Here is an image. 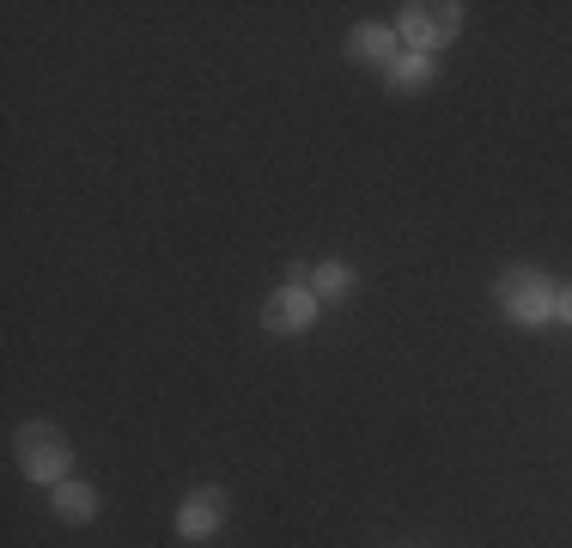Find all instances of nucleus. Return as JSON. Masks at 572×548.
I'll use <instances>...</instances> for the list:
<instances>
[{
    "label": "nucleus",
    "instance_id": "nucleus-1",
    "mask_svg": "<svg viewBox=\"0 0 572 548\" xmlns=\"http://www.w3.org/2000/svg\"><path fill=\"white\" fill-rule=\"evenodd\" d=\"M13 451H19V470L31 475V482H62L67 475V432L62 427H50V420H31V427H19V439H13Z\"/></svg>",
    "mask_w": 572,
    "mask_h": 548
},
{
    "label": "nucleus",
    "instance_id": "nucleus-2",
    "mask_svg": "<svg viewBox=\"0 0 572 548\" xmlns=\"http://www.w3.org/2000/svg\"><path fill=\"white\" fill-rule=\"evenodd\" d=\"M457 31H463V7L457 0H415V7H403V37L415 43V55L444 50Z\"/></svg>",
    "mask_w": 572,
    "mask_h": 548
},
{
    "label": "nucleus",
    "instance_id": "nucleus-3",
    "mask_svg": "<svg viewBox=\"0 0 572 548\" xmlns=\"http://www.w3.org/2000/svg\"><path fill=\"white\" fill-rule=\"evenodd\" d=\"M499 311H506L512 324H542V317L554 311V293H548V281L536 268H512L506 281H499Z\"/></svg>",
    "mask_w": 572,
    "mask_h": 548
},
{
    "label": "nucleus",
    "instance_id": "nucleus-4",
    "mask_svg": "<svg viewBox=\"0 0 572 548\" xmlns=\"http://www.w3.org/2000/svg\"><path fill=\"white\" fill-rule=\"evenodd\" d=\"M226 506H232V500H226L220 487H201V494H189V500H183L177 530H183V536H196V542H201V536H213V530H220Z\"/></svg>",
    "mask_w": 572,
    "mask_h": 548
},
{
    "label": "nucleus",
    "instance_id": "nucleus-5",
    "mask_svg": "<svg viewBox=\"0 0 572 548\" xmlns=\"http://www.w3.org/2000/svg\"><path fill=\"white\" fill-rule=\"evenodd\" d=\"M311 317H317V293H305V287H286V293H274V299H268L262 324H268L274 336H293V329H305Z\"/></svg>",
    "mask_w": 572,
    "mask_h": 548
},
{
    "label": "nucleus",
    "instance_id": "nucleus-6",
    "mask_svg": "<svg viewBox=\"0 0 572 548\" xmlns=\"http://www.w3.org/2000/svg\"><path fill=\"white\" fill-rule=\"evenodd\" d=\"M55 512H62L67 524H79V518L98 512V494H91L86 482H62V487H55Z\"/></svg>",
    "mask_w": 572,
    "mask_h": 548
},
{
    "label": "nucleus",
    "instance_id": "nucleus-7",
    "mask_svg": "<svg viewBox=\"0 0 572 548\" xmlns=\"http://www.w3.org/2000/svg\"><path fill=\"white\" fill-rule=\"evenodd\" d=\"M348 50L360 55V62H391L396 37H391V31H384V25H360V31H353V37H348Z\"/></svg>",
    "mask_w": 572,
    "mask_h": 548
},
{
    "label": "nucleus",
    "instance_id": "nucleus-8",
    "mask_svg": "<svg viewBox=\"0 0 572 548\" xmlns=\"http://www.w3.org/2000/svg\"><path fill=\"white\" fill-rule=\"evenodd\" d=\"M427 79H432V62H427V55H403V62L391 67V86H396V91H415V86H427Z\"/></svg>",
    "mask_w": 572,
    "mask_h": 548
},
{
    "label": "nucleus",
    "instance_id": "nucleus-9",
    "mask_svg": "<svg viewBox=\"0 0 572 548\" xmlns=\"http://www.w3.org/2000/svg\"><path fill=\"white\" fill-rule=\"evenodd\" d=\"M348 287H353V274L341 268V262H323V268H317V293H323V299H341Z\"/></svg>",
    "mask_w": 572,
    "mask_h": 548
},
{
    "label": "nucleus",
    "instance_id": "nucleus-10",
    "mask_svg": "<svg viewBox=\"0 0 572 548\" xmlns=\"http://www.w3.org/2000/svg\"><path fill=\"white\" fill-rule=\"evenodd\" d=\"M554 317H566V324H572V293H560V299H554Z\"/></svg>",
    "mask_w": 572,
    "mask_h": 548
}]
</instances>
